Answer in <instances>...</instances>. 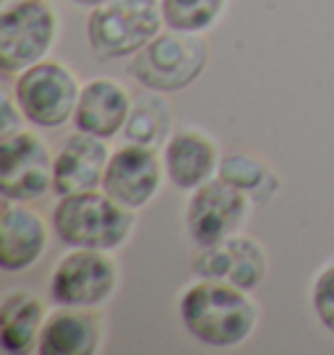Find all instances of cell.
I'll return each mask as SVG.
<instances>
[{
  "label": "cell",
  "mask_w": 334,
  "mask_h": 355,
  "mask_svg": "<svg viewBox=\"0 0 334 355\" xmlns=\"http://www.w3.org/2000/svg\"><path fill=\"white\" fill-rule=\"evenodd\" d=\"M180 319L201 345L235 347L254 332L256 306L245 298L240 288L206 279L183 293Z\"/></svg>",
  "instance_id": "cell-1"
},
{
  "label": "cell",
  "mask_w": 334,
  "mask_h": 355,
  "mask_svg": "<svg viewBox=\"0 0 334 355\" xmlns=\"http://www.w3.org/2000/svg\"><path fill=\"white\" fill-rule=\"evenodd\" d=\"M53 227L66 245L110 251L131 235L134 214L112 196L84 191L60 196V204L53 211Z\"/></svg>",
  "instance_id": "cell-2"
},
{
  "label": "cell",
  "mask_w": 334,
  "mask_h": 355,
  "mask_svg": "<svg viewBox=\"0 0 334 355\" xmlns=\"http://www.w3.org/2000/svg\"><path fill=\"white\" fill-rule=\"evenodd\" d=\"M157 0H107L89 16V44L97 58L134 55L155 40L162 26Z\"/></svg>",
  "instance_id": "cell-3"
},
{
  "label": "cell",
  "mask_w": 334,
  "mask_h": 355,
  "mask_svg": "<svg viewBox=\"0 0 334 355\" xmlns=\"http://www.w3.org/2000/svg\"><path fill=\"white\" fill-rule=\"evenodd\" d=\"M209 47L196 32L157 34L131 63L136 81L155 92H175L193 84L206 66Z\"/></svg>",
  "instance_id": "cell-4"
},
{
  "label": "cell",
  "mask_w": 334,
  "mask_h": 355,
  "mask_svg": "<svg viewBox=\"0 0 334 355\" xmlns=\"http://www.w3.org/2000/svg\"><path fill=\"white\" fill-rule=\"evenodd\" d=\"M78 89L73 73L55 60H39L16 81V102L24 118L39 128H58L76 112Z\"/></svg>",
  "instance_id": "cell-5"
},
{
  "label": "cell",
  "mask_w": 334,
  "mask_h": 355,
  "mask_svg": "<svg viewBox=\"0 0 334 355\" xmlns=\"http://www.w3.org/2000/svg\"><path fill=\"white\" fill-rule=\"evenodd\" d=\"M55 13L45 0H19L0 19V68L6 73L39 63L55 40Z\"/></svg>",
  "instance_id": "cell-6"
},
{
  "label": "cell",
  "mask_w": 334,
  "mask_h": 355,
  "mask_svg": "<svg viewBox=\"0 0 334 355\" xmlns=\"http://www.w3.org/2000/svg\"><path fill=\"white\" fill-rule=\"evenodd\" d=\"M115 279L118 269L112 259L94 248H78L55 266L50 277V295L58 306L89 309L110 298Z\"/></svg>",
  "instance_id": "cell-7"
},
{
  "label": "cell",
  "mask_w": 334,
  "mask_h": 355,
  "mask_svg": "<svg viewBox=\"0 0 334 355\" xmlns=\"http://www.w3.org/2000/svg\"><path fill=\"white\" fill-rule=\"evenodd\" d=\"M55 159L47 146L26 131L3 139L0 146V191L11 201L42 199L53 186Z\"/></svg>",
  "instance_id": "cell-8"
},
{
  "label": "cell",
  "mask_w": 334,
  "mask_h": 355,
  "mask_svg": "<svg viewBox=\"0 0 334 355\" xmlns=\"http://www.w3.org/2000/svg\"><path fill=\"white\" fill-rule=\"evenodd\" d=\"M248 193L230 186L227 180H206L191 196L186 211V227L193 243L206 248L238 233L248 209Z\"/></svg>",
  "instance_id": "cell-9"
},
{
  "label": "cell",
  "mask_w": 334,
  "mask_h": 355,
  "mask_svg": "<svg viewBox=\"0 0 334 355\" xmlns=\"http://www.w3.org/2000/svg\"><path fill=\"white\" fill-rule=\"evenodd\" d=\"M159 178H162V167H159L155 149L123 144L110 155L102 186H105V193L112 196L118 204L128 209H139L157 193Z\"/></svg>",
  "instance_id": "cell-10"
},
{
  "label": "cell",
  "mask_w": 334,
  "mask_h": 355,
  "mask_svg": "<svg viewBox=\"0 0 334 355\" xmlns=\"http://www.w3.org/2000/svg\"><path fill=\"white\" fill-rule=\"evenodd\" d=\"M193 275L201 279L227 282L240 290H254L267 275V254L256 241L230 235L201 251L193 261Z\"/></svg>",
  "instance_id": "cell-11"
},
{
  "label": "cell",
  "mask_w": 334,
  "mask_h": 355,
  "mask_svg": "<svg viewBox=\"0 0 334 355\" xmlns=\"http://www.w3.org/2000/svg\"><path fill=\"white\" fill-rule=\"evenodd\" d=\"M107 162H110V152L105 146V139L84 131L73 133L58 149L53 189L58 196L94 191L97 186H102Z\"/></svg>",
  "instance_id": "cell-12"
},
{
  "label": "cell",
  "mask_w": 334,
  "mask_h": 355,
  "mask_svg": "<svg viewBox=\"0 0 334 355\" xmlns=\"http://www.w3.org/2000/svg\"><path fill=\"white\" fill-rule=\"evenodd\" d=\"M128 112H131V100L125 89L112 78H94L78 94L73 123L78 131L107 141L125 125Z\"/></svg>",
  "instance_id": "cell-13"
},
{
  "label": "cell",
  "mask_w": 334,
  "mask_h": 355,
  "mask_svg": "<svg viewBox=\"0 0 334 355\" xmlns=\"http://www.w3.org/2000/svg\"><path fill=\"white\" fill-rule=\"evenodd\" d=\"M45 248L47 230L39 214L26 207H13L11 199H6L0 220V266L6 272L29 269Z\"/></svg>",
  "instance_id": "cell-14"
},
{
  "label": "cell",
  "mask_w": 334,
  "mask_h": 355,
  "mask_svg": "<svg viewBox=\"0 0 334 355\" xmlns=\"http://www.w3.org/2000/svg\"><path fill=\"white\" fill-rule=\"evenodd\" d=\"M100 334L94 313L63 306L42 324L37 350L42 355H91L100 347Z\"/></svg>",
  "instance_id": "cell-15"
},
{
  "label": "cell",
  "mask_w": 334,
  "mask_h": 355,
  "mask_svg": "<svg viewBox=\"0 0 334 355\" xmlns=\"http://www.w3.org/2000/svg\"><path fill=\"white\" fill-rule=\"evenodd\" d=\"M165 165L167 175L178 189H199L212 178L217 167V149L209 139H204L199 133H175L167 141Z\"/></svg>",
  "instance_id": "cell-16"
},
{
  "label": "cell",
  "mask_w": 334,
  "mask_h": 355,
  "mask_svg": "<svg viewBox=\"0 0 334 355\" xmlns=\"http://www.w3.org/2000/svg\"><path fill=\"white\" fill-rule=\"evenodd\" d=\"M42 300L32 293H13L0 309V345L8 353H29L42 332Z\"/></svg>",
  "instance_id": "cell-17"
},
{
  "label": "cell",
  "mask_w": 334,
  "mask_h": 355,
  "mask_svg": "<svg viewBox=\"0 0 334 355\" xmlns=\"http://www.w3.org/2000/svg\"><path fill=\"white\" fill-rule=\"evenodd\" d=\"M170 125H173V115H170L167 102L152 92H141L131 102V112H128V121L123 125V131H125L123 136L128 144L157 149V146L165 144Z\"/></svg>",
  "instance_id": "cell-18"
},
{
  "label": "cell",
  "mask_w": 334,
  "mask_h": 355,
  "mask_svg": "<svg viewBox=\"0 0 334 355\" xmlns=\"http://www.w3.org/2000/svg\"><path fill=\"white\" fill-rule=\"evenodd\" d=\"M220 178L227 180L230 186L240 189L248 196H256L264 201L277 189V178L258 157L245 155V152H233L220 162Z\"/></svg>",
  "instance_id": "cell-19"
},
{
  "label": "cell",
  "mask_w": 334,
  "mask_h": 355,
  "mask_svg": "<svg viewBox=\"0 0 334 355\" xmlns=\"http://www.w3.org/2000/svg\"><path fill=\"white\" fill-rule=\"evenodd\" d=\"M225 0H162V19L167 29L175 32H201L222 11Z\"/></svg>",
  "instance_id": "cell-20"
},
{
  "label": "cell",
  "mask_w": 334,
  "mask_h": 355,
  "mask_svg": "<svg viewBox=\"0 0 334 355\" xmlns=\"http://www.w3.org/2000/svg\"><path fill=\"white\" fill-rule=\"evenodd\" d=\"M313 311L319 322L334 334V264L326 266L313 285Z\"/></svg>",
  "instance_id": "cell-21"
},
{
  "label": "cell",
  "mask_w": 334,
  "mask_h": 355,
  "mask_svg": "<svg viewBox=\"0 0 334 355\" xmlns=\"http://www.w3.org/2000/svg\"><path fill=\"white\" fill-rule=\"evenodd\" d=\"M0 133H3V139L19 133V115L13 110L11 97H3V128H0Z\"/></svg>",
  "instance_id": "cell-22"
},
{
  "label": "cell",
  "mask_w": 334,
  "mask_h": 355,
  "mask_svg": "<svg viewBox=\"0 0 334 355\" xmlns=\"http://www.w3.org/2000/svg\"><path fill=\"white\" fill-rule=\"evenodd\" d=\"M76 6H102V3H107V0H73Z\"/></svg>",
  "instance_id": "cell-23"
},
{
  "label": "cell",
  "mask_w": 334,
  "mask_h": 355,
  "mask_svg": "<svg viewBox=\"0 0 334 355\" xmlns=\"http://www.w3.org/2000/svg\"><path fill=\"white\" fill-rule=\"evenodd\" d=\"M3 3H6V6H8V0H3Z\"/></svg>",
  "instance_id": "cell-24"
}]
</instances>
